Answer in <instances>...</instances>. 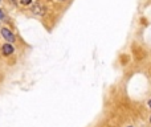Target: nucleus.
<instances>
[{"mask_svg": "<svg viewBox=\"0 0 151 127\" xmlns=\"http://www.w3.org/2000/svg\"><path fill=\"white\" fill-rule=\"evenodd\" d=\"M1 35H3V37L7 40L9 44L15 41V36H13V33H12L9 29H7V28H3V29H1Z\"/></svg>", "mask_w": 151, "mask_h": 127, "instance_id": "f257e3e1", "label": "nucleus"}, {"mask_svg": "<svg viewBox=\"0 0 151 127\" xmlns=\"http://www.w3.org/2000/svg\"><path fill=\"white\" fill-rule=\"evenodd\" d=\"M32 11H33V13H35V15H44V13H45V8H44L41 4L36 3L35 5L32 7Z\"/></svg>", "mask_w": 151, "mask_h": 127, "instance_id": "f03ea898", "label": "nucleus"}, {"mask_svg": "<svg viewBox=\"0 0 151 127\" xmlns=\"http://www.w3.org/2000/svg\"><path fill=\"white\" fill-rule=\"evenodd\" d=\"M3 53L4 54H12L13 53V46L11 45V44H5V45H3Z\"/></svg>", "mask_w": 151, "mask_h": 127, "instance_id": "7ed1b4c3", "label": "nucleus"}, {"mask_svg": "<svg viewBox=\"0 0 151 127\" xmlns=\"http://www.w3.org/2000/svg\"><path fill=\"white\" fill-rule=\"evenodd\" d=\"M20 3L21 4H25V5H28V4L32 3V0H20Z\"/></svg>", "mask_w": 151, "mask_h": 127, "instance_id": "20e7f679", "label": "nucleus"}, {"mask_svg": "<svg viewBox=\"0 0 151 127\" xmlns=\"http://www.w3.org/2000/svg\"><path fill=\"white\" fill-rule=\"evenodd\" d=\"M4 19V13H3V11L0 9V20H3Z\"/></svg>", "mask_w": 151, "mask_h": 127, "instance_id": "39448f33", "label": "nucleus"}, {"mask_svg": "<svg viewBox=\"0 0 151 127\" xmlns=\"http://www.w3.org/2000/svg\"><path fill=\"white\" fill-rule=\"evenodd\" d=\"M148 106H150V107H151V99L148 101Z\"/></svg>", "mask_w": 151, "mask_h": 127, "instance_id": "423d86ee", "label": "nucleus"}, {"mask_svg": "<svg viewBox=\"0 0 151 127\" xmlns=\"http://www.w3.org/2000/svg\"><path fill=\"white\" fill-rule=\"evenodd\" d=\"M60 1H64V0H60Z\"/></svg>", "mask_w": 151, "mask_h": 127, "instance_id": "0eeeda50", "label": "nucleus"}, {"mask_svg": "<svg viewBox=\"0 0 151 127\" xmlns=\"http://www.w3.org/2000/svg\"><path fill=\"white\" fill-rule=\"evenodd\" d=\"M150 122H151V118H150Z\"/></svg>", "mask_w": 151, "mask_h": 127, "instance_id": "6e6552de", "label": "nucleus"}, {"mask_svg": "<svg viewBox=\"0 0 151 127\" xmlns=\"http://www.w3.org/2000/svg\"><path fill=\"white\" fill-rule=\"evenodd\" d=\"M130 127H131V126H130Z\"/></svg>", "mask_w": 151, "mask_h": 127, "instance_id": "1a4fd4ad", "label": "nucleus"}]
</instances>
